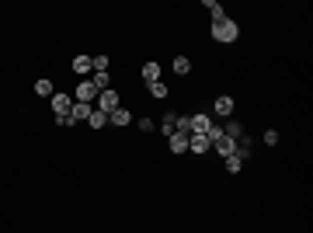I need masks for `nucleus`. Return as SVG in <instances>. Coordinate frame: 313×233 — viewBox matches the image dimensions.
Listing matches in <instances>:
<instances>
[{
    "mask_svg": "<svg viewBox=\"0 0 313 233\" xmlns=\"http://www.w3.org/2000/svg\"><path fill=\"white\" fill-rule=\"evenodd\" d=\"M236 35H240L236 21H230L226 14L212 18V38H220V42H236Z\"/></svg>",
    "mask_w": 313,
    "mask_h": 233,
    "instance_id": "obj_1",
    "label": "nucleus"
},
{
    "mask_svg": "<svg viewBox=\"0 0 313 233\" xmlns=\"http://www.w3.org/2000/svg\"><path fill=\"white\" fill-rule=\"evenodd\" d=\"M98 94H101V90H98V87H94L90 80H80V84H77V90H74V101H80V104H90V101H94Z\"/></svg>",
    "mask_w": 313,
    "mask_h": 233,
    "instance_id": "obj_2",
    "label": "nucleus"
},
{
    "mask_svg": "<svg viewBox=\"0 0 313 233\" xmlns=\"http://www.w3.org/2000/svg\"><path fill=\"white\" fill-rule=\"evenodd\" d=\"M115 108H122V104H118V94H115L112 87H108V90H101V94H98V112H104V115H112Z\"/></svg>",
    "mask_w": 313,
    "mask_h": 233,
    "instance_id": "obj_3",
    "label": "nucleus"
},
{
    "mask_svg": "<svg viewBox=\"0 0 313 233\" xmlns=\"http://www.w3.org/2000/svg\"><path fill=\"white\" fill-rule=\"evenodd\" d=\"M70 108H74V98H70V94H52V112H56V118H66Z\"/></svg>",
    "mask_w": 313,
    "mask_h": 233,
    "instance_id": "obj_4",
    "label": "nucleus"
},
{
    "mask_svg": "<svg viewBox=\"0 0 313 233\" xmlns=\"http://www.w3.org/2000/svg\"><path fill=\"white\" fill-rule=\"evenodd\" d=\"M188 150H192V154H206V150H212V143H209L206 132H192V136H188Z\"/></svg>",
    "mask_w": 313,
    "mask_h": 233,
    "instance_id": "obj_5",
    "label": "nucleus"
},
{
    "mask_svg": "<svg viewBox=\"0 0 313 233\" xmlns=\"http://www.w3.org/2000/svg\"><path fill=\"white\" fill-rule=\"evenodd\" d=\"M212 150H216V154L226 160V156H234V154H236V140H230V136H220V140L212 143Z\"/></svg>",
    "mask_w": 313,
    "mask_h": 233,
    "instance_id": "obj_6",
    "label": "nucleus"
},
{
    "mask_svg": "<svg viewBox=\"0 0 313 233\" xmlns=\"http://www.w3.org/2000/svg\"><path fill=\"white\" fill-rule=\"evenodd\" d=\"M90 104H80V101H74V108H70V122H87L90 118Z\"/></svg>",
    "mask_w": 313,
    "mask_h": 233,
    "instance_id": "obj_7",
    "label": "nucleus"
},
{
    "mask_svg": "<svg viewBox=\"0 0 313 233\" xmlns=\"http://www.w3.org/2000/svg\"><path fill=\"white\" fill-rule=\"evenodd\" d=\"M170 140V154H188V132H174Z\"/></svg>",
    "mask_w": 313,
    "mask_h": 233,
    "instance_id": "obj_8",
    "label": "nucleus"
},
{
    "mask_svg": "<svg viewBox=\"0 0 313 233\" xmlns=\"http://www.w3.org/2000/svg\"><path fill=\"white\" fill-rule=\"evenodd\" d=\"M178 118H181V115H174V112H167V115L160 118V129H164V136H174V132H178Z\"/></svg>",
    "mask_w": 313,
    "mask_h": 233,
    "instance_id": "obj_9",
    "label": "nucleus"
},
{
    "mask_svg": "<svg viewBox=\"0 0 313 233\" xmlns=\"http://www.w3.org/2000/svg\"><path fill=\"white\" fill-rule=\"evenodd\" d=\"M216 115H223V118H226V115H234V98H230V94L216 98Z\"/></svg>",
    "mask_w": 313,
    "mask_h": 233,
    "instance_id": "obj_10",
    "label": "nucleus"
},
{
    "mask_svg": "<svg viewBox=\"0 0 313 233\" xmlns=\"http://www.w3.org/2000/svg\"><path fill=\"white\" fill-rule=\"evenodd\" d=\"M74 74H80V77L94 74V66H90V56H77V60H74Z\"/></svg>",
    "mask_w": 313,
    "mask_h": 233,
    "instance_id": "obj_11",
    "label": "nucleus"
},
{
    "mask_svg": "<svg viewBox=\"0 0 313 233\" xmlns=\"http://www.w3.org/2000/svg\"><path fill=\"white\" fill-rule=\"evenodd\" d=\"M108 122H112V126H129V122H132V115H129L126 108H115V112L108 115Z\"/></svg>",
    "mask_w": 313,
    "mask_h": 233,
    "instance_id": "obj_12",
    "label": "nucleus"
},
{
    "mask_svg": "<svg viewBox=\"0 0 313 233\" xmlns=\"http://www.w3.org/2000/svg\"><path fill=\"white\" fill-rule=\"evenodd\" d=\"M87 126H90V129H101V126H108V115L94 108V112H90V118H87Z\"/></svg>",
    "mask_w": 313,
    "mask_h": 233,
    "instance_id": "obj_13",
    "label": "nucleus"
},
{
    "mask_svg": "<svg viewBox=\"0 0 313 233\" xmlns=\"http://www.w3.org/2000/svg\"><path fill=\"white\" fill-rule=\"evenodd\" d=\"M209 122H212L209 115H192V132H206V129H209Z\"/></svg>",
    "mask_w": 313,
    "mask_h": 233,
    "instance_id": "obj_14",
    "label": "nucleus"
},
{
    "mask_svg": "<svg viewBox=\"0 0 313 233\" xmlns=\"http://www.w3.org/2000/svg\"><path fill=\"white\" fill-rule=\"evenodd\" d=\"M143 80H146V84L160 80V63H146V66H143Z\"/></svg>",
    "mask_w": 313,
    "mask_h": 233,
    "instance_id": "obj_15",
    "label": "nucleus"
},
{
    "mask_svg": "<svg viewBox=\"0 0 313 233\" xmlns=\"http://www.w3.org/2000/svg\"><path fill=\"white\" fill-rule=\"evenodd\" d=\"M188 70H192V60H188V56H178V60H174V74H181V77H184Z\"/></svg>",
    "mask_w": 313,
    "mask_h": 233,
    "instance_id": "obj_16",
    "label": "nucleus"
},
{
    "mask_svg": "<svg viewBox=\"0 0 313 233\" xmlns=\"http://www.w3.org/2000/svg\"><path fill=\"white\" fill-rule=\"evenodd\" d=\"M90 84H94L98 90H108V74H98V70H94V74H90Z\"/></svg>",
    "mask_w": 313,
    "mask_h": 233,
    "instance_id": "obj_17",
    "label": "nucleus"
},
{
    "mask_svg": "<svg viewBox=\"0 0 313 233\" xmlns=\"http://www.w3.org/2000/svg\"><path fill=\"white\" fill-rule=\"evenodd\" d=\"M236 156H240V160L250 156V140H236Z\"/></svg>",
    "mask_w": 313,
    "mask_h": 233,
    "instance_id": "obj_18",
    "label": "nucleus"
},
{
    "mask_svg": "<svg viewBox=\"0 0 313 233\" xmlns=\"http://www.w3.org/2000/svg\"><path fill=\"white\" fill-rule=\"evenodd\" d=\"M223 136H230V140H240V136H244V129H240V122H230V126L223 129Z\"/></svg>",
    "mask_w": 313,
    "mask_h": 233,
    "instance_id": "obj_19",
    "label": "nucleus"
},
{
    "mask_svg": "<svg viewBox=\"0 0 313 233\" xmlns=\"http://www.w3.org/2000/svg\"><path fill=\"white\" fill-rule=\"evenodd\" d=\"M90 66H94L98 74H108V56H94V60H90Z\"/></svg>",
    "mask_w": 313,
    "mask_h": 233,
    "instance_id": "obj_20",
    "label": "nucleus"
},
{
    "mask_svg": "<svg viewBox=\"0 0 313 233\" xmlns=\"http://www.w3.org/2000/svg\"><path fill=\"white\" fill-rule=\"evenodd\" d=\"M150 94H154V98H167V84L154 80V84H150Z\"/></svg>",
    "mask_w": 313,
    "mask_h": 233,
    "instance_id": "obj_21",
    "label": "nucleus"
},
{
    "mask_svg": "<svg viewBox=\"0 0 313 233\" xmlns=\"http://www.w3.org/2000/svg\"><path fill=\"white\" fill-rule=\"evenodd\" d=\"M240 167H244V160H240V156H226V170H230V174H236V170H240Z\"/></svg>",
    "mask_w": 313,
    "mask_h": 233,
    "instance_id": "obj_22",
    "label": "nucleus"
},
{
    "mask_svg": "<svg viewBox=\"0 0 313 233\" xmlns=\"http://www.w3.org/2000/svg\"><path fill=\"white\" fill-rule=\"evenodd\" d=\"M35 94H46V98H49V94H52V80H38V84H35Z\"/></svg>",
    "mask_w": 313,
    "mask_h": 233,
    "instance_id": "obj_23",
    "label": "nucleus"
},
{
    "mask_svg": "<svg viewBox=\"0 0 313 233\" xmlns=\"http://www.w3.org/2000/svg\"><path fill=\"white\" fill-rule=\"evenodd\" d=\"M206 136H209V143H216V140L223 136V129H220L216 122H209V129H206Z\"/></svg>",
    "mask_w": 313,
    "mask_h": 233,
    "instance_id": "obj_24",
    "label": "nucleus"
},
{
    "mask_svg": "<svg viewBox=\"0 0 313 233\" xmlns=\"http://www.w3.org/2000/svg\"><path fill=\"white\" fill-rule=\"evenodd\" d=\"M206 7H209V10H212V18H220V14H223V7H220V4H216V0H206Z\"/></svg>",
    "mask_w": 313,
    "mask_h": 233,
    "instance_id": "obj_25",
    "label": "nucleus"
},
{
    "mask_svg": "<svg viewBox=\"0 0 313 233\" xmlns=\"http://www.w3.org/2000/svg\"><path fill=\"white\" fill-rule=\"evenodd\" d=\"M264 143H268V146H275V143H278V132H275V129H268V132H264Z\"/></svg>",
    "mask_w": 313,
    "mask_h": 233,
    "instance_id": "obj_26",
    "label": "nucleus"
}]
</instances>
